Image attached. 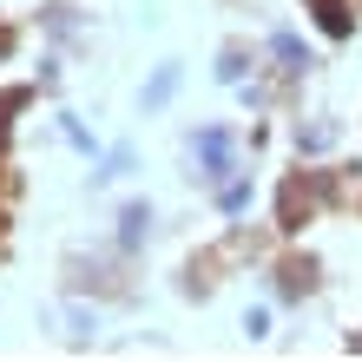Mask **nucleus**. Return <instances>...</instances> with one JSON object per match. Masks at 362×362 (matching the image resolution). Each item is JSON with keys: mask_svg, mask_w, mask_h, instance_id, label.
Listing matches in <instances>:
<instances>
[{"mask_svg": "<svg viewBox=\"0 0 362 362\" xmlns=\"http://www.w3.org/2000/svg\"><path fill=\"white\" fill-rule=\"evenodd\" d=\"M198 158H204V178H224L230 172V139L224 132H198Z\"/></svg>", "mask_w": 362, "mask_h": 362, "instance_id": "f257e3e1", "label": "nucleus"}, {"mask_svg": "<svg viewBox=\"0 0 362 362\" xmlns=\"http://www.w3.org/2000/svg\"><path fill=\"white\" fill-rule=\"evenodd\" d=\"M310 13H316V20H323V33H329V40H349V27H356V20H349V7H343V0H310Z\"/></svg>", "mask_w": 362, "mask_h": 362, "instance_id": "f03ea898", "label": "nucleus"}, {"mask_svg": "<svg viewBox=\"0 0 362 362\" xmlns=\"http://www.w3.org/2000/svg\"><path fill=\"white\" fill-rule=\"evenodd\" d=\"M145 224H152V211H145V204H125V218H119V244H125V250L145 244Z\"/></svg>", "mask_w": 362, "mask_h": 362, "instance_id": "7ed1b4c3", "label": "nucleus"}, {"mask_svg": "<svg viewBox=\"0 0 362 362\" xmlns=\"http://www.w3.org/2000/svg\"><path fill=\"white\" fill-rule=\"evenodd\" d=\"M270 47H276V59H284V73H303V66H310V53L296 47V33H276Z\"/></svg>", "mask_w": 362, "mask_h": 362, "instance_id": "20e7f679", "label": "nucleus"}, {"mask_svg": "<svg viewBox=\"0 0 362 362\" xmlns=\"http://www.w3.org/2000/svg\"><path fill=\"white\" fill-rule=\"evenodd\" d=\"M172 93H178V66H158V73H152V86H145V105H165Z\"/></svg>", "mask_w": 362, "mask_h": 362, "instance_id": "39448f33", "label": "nucleus"}, {"mask_svg": "<svg viewBox=\"0 0 362 362\" xmlns=\"http://www.w3.org/2000/svg\"><path fill=\"white\" fill-rule=\"evenodd\" d=\"M20 105H27V86H7V93H0V145H7V125H13Z\"/></svg>", "mask_w": 362, "mask_h": 362, "instance_id": "423d86ee", "label": "nucleus"}, {"mask_svg": "<svg viewBox=\"0 0 362 362\" xmlns=\"http://www.w3.org/2000/svg\"><path fill=\"white\" fill-rule=\"evenodd\" d=\"M303 211H310V191H303V185H290V191H284V224L296 230V218H303Z\"/></svg>", "mask_w": 362, "mask_h": 362, "instance_id": "0eeeda50", "label": "nucleus"}, {"mask_svg": "<svg viewBox=\"0 0 362 362\" xmlns=\"http://www.w3.org/2000/svg\"><path fill=\"white\" fill-rule=\"evenodd\" d=\"M218 204H224V211H244V204H250V185H224Z\"/></svg>", "mask_w": 362, "mask_h": 362, "instance_id": "6e6552de", "label": "nucleus"}, {"mask_svg": "<svg viewBox=\"0 0 362 362\" xmlns=\"http://www.w3.org/2000/svg\"><path fill=\"white\" fill-rule=\"evenodd\" d=\"M218 73H224V79H244V53H238V47H224V66H218Z\"/></svg>", "mask_w": 362, "mask_h": 362, "instance_id": "1a4fd4ad", "label": "nucleus"}]
</instances>
